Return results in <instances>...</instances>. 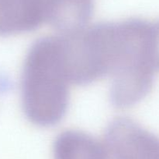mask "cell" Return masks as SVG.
Listing matches in <instances>:
<instances>
[{
    "mask_svg": "<svg viewBox=\"0 0 159 159\" xmlns=\"http://www.w3.org/2000/svg\"><path fill=\"white\" fill-rule=\"evenodd\" d=\"M59 37L36 41L26 54L21 77L22 104L30 123L57 124L69 104V84Z\"/></svg>",
    "mask_w": 159,
    "mask_h": 159,
    "instance_id": "obj_1",
    "label": "cell"
},
{
    "mask_svg": "<svg viewBox=\"0 0 159 159\" xmlns=\"http://www.w3.org/2000/svg\"><path fill=\"white\" fill-rule=\"evenodd\" d=\"M114 59L110 73V101L127 108L152 90L156 73L151 45L152 22L132 18L116 23Z\"/></svg>",
    "mask_w": 159,
    "mask_h": 159,
    "instance_id": "obj_2",
    "label": "cell"
},
{
    "mask_svg": "<svg viewBox=\"0 0 159 159\" xmlns=\"http://www.w3.org/2000/svg\"><path fill=\"white\" fill-rule=\"evenodd\" d=\"M71 84L87 85L110 75L116 43V23H101L60 37Z\"/></svg>",
    "mask_w": 159,
    "mask_h": 159,
    "instance_id": "obj_3",
    "label": "cell"
},
{
    "mask_svg": "<svg viewBox=\"0 0 159 159\" xmlns=\"http://www.w3.org/2000/svg\"><path fill=\"white\" fill-rule=\"evenodd\" d=\"M104 143L111 159H159V137L127 117L109 124Z\"/></svg>",
    "mask_w": 159,
    "mask_h": 159,
    "instance_id": "obj_4",
    "label": "cell"
},
{
    "mask_svg": "<svg viewBox=\"0 0 159 159\" xmlns=\"http://www.w3.org/2000/svg\"><path fill=\"white\" fill-rule=\"evenodd\" d=\"M48 20V0H0V34L30 32Z\"/></svg>",
    "mask_w": 159,
    "mask_h": 159,
    "instance_id": "obj_5",
    "label": "cell"
},
{
    "mask_svg": "<svg viewBox=\"0 0 159 159\" xmlns=\"http://www.w3.org/2000/svg\"><path fill=\"white\" fill-rule=\"evenodd\" d=\"M54 159H111L105 143L87 132L68 129L53 143Z\"/></svg>",
    "mask_w": 159,
    "mask_h": 159,
    "instance_id": "obj_6",
    "label": "cell"
},
{
    "mask_svg": "<svg viewBox=\"0 0 159 159\" xmlns=\"http://www.w3.org/2000/svg\"><path fill=\"white\" fill-rule=\"evenodd\" d=\"M94 0H48V20L62 34L86 26L93 15Z\"/></svg>",
    "mask_w": 159,
    "mask_h": 159,
    "instance_id": "obj_7",
    "label": "cell"
},
{
    "mask_svg": "<svg viewBox=\"0 0 159 159\" xmlns=\"http://www.w3.org/2000/svg\"><path fill=\"white\" fill-rule=\"evenodd\" d=\"M152 60L155 70L159 71V20L152 23L151 31Z\"/></svg>",
    "mask_w": 159,
    "mask_h": 159,
    "instance_id": "obj_8",
    "label": "cell"
}]
</instances>
